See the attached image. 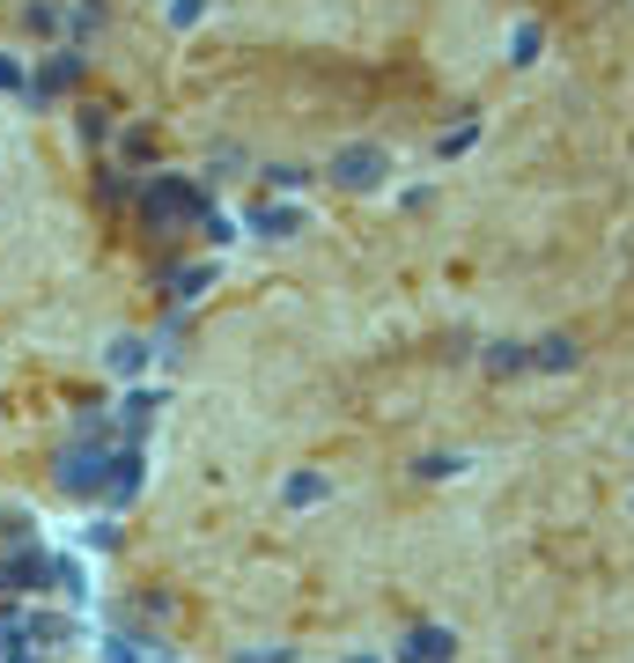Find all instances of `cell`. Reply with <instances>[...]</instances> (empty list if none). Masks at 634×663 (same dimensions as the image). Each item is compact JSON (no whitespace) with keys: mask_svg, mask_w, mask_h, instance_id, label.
<instances>
[{"mask_svg":"<svg viewBox=\"0 0 634 663\" xmlns=\"http://www.w3.org/2000/svg\"><path fill=\"white\" fill-rule=\"evenodd\" d=\"M472 141H480V125H458V133H442V141H436V155H442V163H450V155H464V147H472Z\"/></svg>","mask_w":634,"mask_h":663,"instance_id":"44dd1931","label":"cell"},{"mask_svg":"<svg viewBox=\"0 0 634 663\" xmlns=\"http://www.w3.org/2000/svg\"><path fill=\"white\" fill-rule=\"evenodd\" d=\"M273 192H295V185H310V170H295V163H273Z\"/></svg>","mask_w":634,"mask_h":663,"instance_id":"603a6c76","label":"cell"},{"mask_svg":"<svg viewBox=\"0 0 634 663\" xmlns=\"http://www.w3.org/2000/svg\"><path fill=\"white\" fill-rule=\"evenodd\" d=\"M141 472H147L141 442H119V450H111V487H103V501H111V509H125V501L141 494Z\"/></svg>","mask_w":634,"mask_h":663,"instance_id":"52a82bcc","label":"cell"},{"mask_svg":"<svg viewBox=\"0 0 634 663\" xmlns=\"http://www.w3.org/2000/svg\"><path fill=\"white\" fill-rule=\"evenodd\" d=\"M155 413H163V391H133V398L119 406V435H125V442H141L147 428H155Z\"/></svg>","mask_w":634,"mask_h":663,"instance_id":"30bf717a","label":"cell"},{"mask_svg":"<svg viewBox=\"0 0 634 663\" xmlns=\"http://www.w3.org/2000/svg\"><path fill=\"white\" fill-rule=\"evenodd\" d=\"M288 501H295V509H317V501H325V479H317V472H295V479H288Z\"/></svg>","mask_w":634,"mask_h":663,"instance_id":"e0dca14e","label":"cell"},{"mask_svg":"<svg viewBox=\"0 0 634 663\" xmlns=\"http://www.w3.org/2000/svg\"><path fill=\"white\" fill-rule=\"evenodd\" d=\"M163 288H171V302L185 310L193 295H207V288H215V258H193V266H171V280H163Z\"/></svg>","mask_w":634,"mask_h":663,"instance_id":"ba28073f","label":"cell"},{"mask_svg":"<svg viewBox=\"0 0 634 663\" xmlns=\"http://www.w3.org/2000/svg\"><path fill=\"white\" fill-rule=\"evenodd\" d=\"M538 45H546V30H538V23H516V37H510V67H532Z\"/></svg>","mask_w":634,"mask_h":663,"instance_id":"5bb4252c","label":"cell"},{"mask_svg":"<svg viewBox=\"0 0 634 663\" xmlns=\"http://www.w3.org/2000/svg\"><path fill=\"white\" fill-rule=\"evenodd\" d=\"M391 177V155L376 141H354L332 155V185H347V192H369V185H384Z\"/></svg>","mask_w":634,"mask_h":663,"instance_id":"3957f363","label":"cell"},{"mask_svg":"<svg viewBox=\"0 0 634 663\" xmlns=\"http://www.w3.org/2000/svg\"><path fill=\"white\" fill-rule=\"evenodd\" d=\"M295 229H303V214H295V207H251V236H295Z\"/></svg>","mask_w":634,"mask_h":663,"instance_id":"8fae6325","label":"cell"},{"mask_svg":"<svg viewBox=\"0 0 634 663\" xmlns=\"http://www.w3.org/2000/svg\"><path fill=\"white\" fill-rule=\"evenodd\" d=\"M52 479L67 494H81V501H97V494L111 487V442H67L59 465H52Z\"/></svg>","mask_w":634,"mask_h":663,"instance_id":"7a4b0ae2","label":"cell"},{"mask_svg":"<svg viewBox=\"0 0 634 663\" xmlns=\"http://www.w3.org/2000/svg\"><path fill=\"white\" fill-rule=\"evenodd\" d=\"M52 583L67 589L74 605H89V575H81V561H52Z\"/></svg>","mask_w":634,"mask_h":663,"instance_id":"9a60e30c","label":"cell"},{"mask_svg":"<svg viewBox=\"0 0 634 663\" xmlns=\"http://www.w3.org/2000/svg\"><path fill=\"white\" fill-rule=\"evenodd\" d=\"M23 81H30L23 59H15V52H0V89H15V97H23Z\"/></svg>","mask_w":634,"mask_h":663,"instance_id":"cb8c5ba5","label":"cell"},{"mask_svg":"<svg viewBox=\"0 0 634 663\" xmlns=\"http://www.w3.org/2000/svg\"><path fill=\"white\" fill-rule=\"evenodd\" d=\"M81 141H89V147L111 141V111H97V103H89V111H81Z\"/></svg>","mask_w":634,"mask_h":663,"instance_id":"d6986e66","label":"cell"},{"mask_svg":"<svg viewBox=\"0 0 634 663\" xmlns=\"http://www.w3.org/2000/svg\"><path fill=\"white\" fill-rule=\"evenodd\" d=\"M215 207H207V192H199L193 177H147L141 185V221L147 236H177V229H193V221H207Z\"/></svg>","mask_w":634,"mask_h":663,"instance_id":"6da1fadb","label":"cell"},{"mask_svg":"<svg viewBox=\"0 0 634 663\" xmlns=\"http://www.w3.org/2000/svg\"><path fill=\"white\" fill-rule=\"evenodd\" d=\"M147 362H155V346H147V340H133V332H119V340L103 346V368H111V376H141Z\"/></svg>","mask_w":634,"mask_h":663,"instance_id":"9c48e42d","label":"cell"},{"mask_svg":"<svg viewBox=\"0 0 634 663\" xmlns=\"http://www.w3.org/2000/svg\"><path fill=\"white\" fill-rule=\"evenodd\" d=\"M45 583H52L45 545H8V553H0V589H8V597H30V589H45Z\"/></svg>","mask_w":634,"mask_h":663,"instance_id":"277c9868","label":"cell"},{"mask_svg":"<svg viewBox=\"0 0 634 663\" xmlns=\"http://www.w3.org/2000/svg\"><path fill=\"white\" fill-rule=\"evenodd\" d=\"M23 23L37 30V37H52V30H59V8H52V0H30V8H23Z\"/></svg>","mask_w":634,"mask_h":663,"instance_id":"ffe728a7","label":"cell"},{"mask_svg":"<svg viewBox=\"0 0 634 663\" xmlns=\"http://www.w3.org/2000/svg\"><path fill=\"white\" fill-rule=\"evenodd\" d=\"M103 663H147V641H133V634H103Z\"/></svg>","mask_w":634,"mask_h":663,"instance_id":"2e32d148","label":"cell"},{"mask_svg":"<svg viewBox=\"0 0 634 663\" xmlns=\"http://www.w3.org/2000/svg\"><path fill=\"white\" fill-rule=\"evenodd\" d=\"M391 656H398V663H450V656H458V634H450V627H406Z\"/></svg>","mask_w":634,"mask_h":663,"instance_id":"8992f818","label":"cell"},{"mask_svg":"<svg viewBox=\"0 0 634 663\" xmlns=\"http://www.w3.org/2000/svg\"><path fill=\"white\" fill-rule=\"evenodd\" d=\"M450 472H464V457H420V479H450Z\"/></svg>","mask_w":634,"mask_h":663,"instance_id":"484cf974","label":"cell"},{"mask_svg":"<svg viewBox=\"0 0 634 663\" xmlns=\"http://www.w3.org/2000/svg\"><path fill=\"white\" fill-rule=\"evenodd\" d=\"M347 663H384V656H347Z\"/></svg>","mask_w":634,"mask_h":663,"instance_id":"f1b7e54d","label":"cell"},{"mask_svg":"<svg viewBox=\"0 0 634 663\" xmlns=\"http://www.w3.org/2000/svg\"><path fill=\"white\" fill-rule=\"evenodd\" d=\"M89 30H103V0H81L74 8V37H89Z\"/></svg>","mask_w":634,"mask_h":663,"instance_id":"7402d4cb","label":"cell"},{"mask_svg":"<svg viewBox=\"0 0 634 663\" xmlns=\"http://www.w3.org/2000/svg\"><path fill=\"white\" fill-rule=\"evenodd\" d=\"M199 15H207V0H171V23H177V30H193Z\"/></svg>","mask_w":634,"mask_h":663,"instance_id":"d4e9b609","label":"cell"},{"mask_svg":"<svg viewBox=\"0 0 634 663\" xmlns=\"http://www.w3.org/2000/svg\"><path fill=\"white\" fill-rule=\"evenodd\" d=\"M0 649H8V634H0Z\"/></svg>","mask_w":634,"mask_h":663,"instance_id":"f546056e","label":"cell"},{"mask_svg":"<svg viewBox=\"0 0 634 663\" xmlns=\"http://www.w3.org/2000/svg\"><path fill=\"white\" fill-rule=\"evenodd\" d=\"M81 67H89V59H81L74 45H67V52H52L45 67H37V74L23 81V97H30V103H52V97H67L74 81H81Z\"/></svg>","mask_w":634,"mask_h":663,"instance_id":"5b68a950","label":"cell"},{"mask_svg":"<svg viewBox=\"0 0 634 663\" xmlns=\"http://www.w3.org/2000/svg\"><path fill=\"white\" fill-rule=\"evenodd\" d=\"M480 362H488V376H524V368H532V346H516V340H494L488 354H480Z\"/></svg>","mask_w":634,"mask_h":663,"instance_id":"7c38bea8","label":"cell"},{"mask_svg":"<svg viewBox=\"0 0 634 663\" xmlns=\"http://www.w3.org/2000/svg\"><path fill=\"white\" fill-rule=\"evenodd\" d=\"M244 663H295V649H244Z\"/></svg>","mask_w":634,"mask_h":663,"instance_id":"4316f807","label":"cell"},{"mask_svg":"<svg viewBox=\"0 0 634 663\" xmlns=\"http://www.w3.org/2000/svg\"><path fill=\"white\" fill-rule=\"evenodd\" d=\"M0 663H37V656H30V649H8V656H0Z\"/></svg>","mask_w":634,"mask_h":663,"instance_id":"83f0119b","label":"cell"},{"mask_svg":"<svg viewBox=\"0 0 634 663\" xmlns=\"http://www.w3.org/2000/svg\"><path fill=\"white\" fill-rule=\"evenodd\" d=\"M532 368H546V376H568V368H576V340H561V332H554V340H538V346H532Z\"/></svg>","mask_w":634,"mask_h":663,"instance_id":"4fadbf2b","label":"cell"},{"mask_svg":"<svg viewBox=\"0 0 634 663\" xmlns=\"http://www.w3.org/2000/svg\"><path fill=\"white\" fill-rule=\"evenodd\" d=\"M81 545H89V553H111V545H119V523H111V516H97V523L81 531Z\"/></svg>","mask_w":634,"mask_h":663,"instance_id":"ac0fdd59","label":"cell"}]
</instances>
